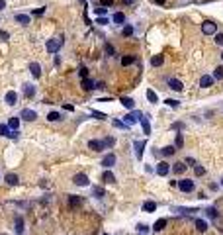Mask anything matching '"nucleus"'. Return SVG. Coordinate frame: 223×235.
I'll use <instances>...</instances> for the list:
<instances>
[{
    "label": "nucleus",
    "mask_w": 223,
    "mask_h": 235,
    "mask_svg": "<svg viewBox=\"0 0 223 235\" xmlns=\"http://www.w3.org/2000/svg\"><path fill=\"white\" fill-rule=\"evenodd\" d=\"M202 32H204L205 35H213V33L217 32V26H215L213 22H204L202 23Z\"/></svg>",
    "instance_id": "1"
},
{
    "label": "nucleus",
    "mask_w": 223,
    "mask_h": 235,
    "mask_svg": "<svg viewBox=\"0 0 223 235\" xmlns=\"http://www.w3.org/2000/svg\"><path fill=\"white\" fill-rule=\"evenodd\" d=\"M61 47V39H49L47 41V51L49 53H57Z\"/></svg>",
    "instance_id": "2"
},
{
    "label": "nucleus",
    "mask_w": 223,
    "mask_h": 235,
    "mask_svg": "<svg viewBox=\"0 0 223 235\" xmlns=\"http://www.w3.org/2000/svg\"><path fill=\"white\" fill-rule=\"evenodd\" d=\"M74 184H76V186H86V184H88V176L84 173L74 174Z\"/></svg>",
    "instance_id": "3"
},
{
    "label": "nucleus",
    "mask_w": 223,
    "mask_h": 235,
    "mask_svg": "<svg viewBox=\"0 0 223 235\" xmlns=\"http://www.w3.org/2000/svg\"><path fill=\"white\" fill-rule=\"evenodd\" d=\"M178 188H180L182 192H192V190H194V182H192V180H180V182H178Z\"/></svg>",
    "instance_id": "4"
},
{
    "label": "nucleus",
    "mask_w": 223,
    "mask_h": 235,
    "mask_svg": "<svg viewBox=\"0 0 223 235\" xmlns=\"http://www.w3.org/2000/svg\"><path fill=\"white\" fill-rule=\"evenodd\" d=\"M139 117H141V112H131L125 116V123L127 126H131V123H137L139 122Z\"/></svg>",
    "instance_id": "5"
},
{
    "label": "nucleus",
    "mask_w": 223,
    "mask_h": 235,
    "mask_svg": "<svg viewBox=\"0 0 223 235\" xmlns=\"http://www.w3.org/2000/svg\"><path fill=\"white\" fill-rule=\"evenodd\" d=\"M133 147H135V157L141 159V157H143V149H145V141H135Z\"/></svg>",
    "instance_id": "6"
},
{
    "label": "nucleus",
    "mask_w": 223,
    "mask_h": 235,
    "mask_svg": "<svg viewBox=\"0 0 223 235\" xmlns=\"http://www.w3.org/2000/svg\"><path fill=\"white\" fill-rule=\"evenodd\" d=\"M22 117L26 120V122H33V120L37 117V114L33 112V110H28V108H26V110H22Z\"/></svg>",
    "instance_id": "7"
},
{
    "label": "nucleus",
    "mask_w": 223,
    "mask_h": 235,
    "mask_svg": "<svg viewBox=\"0 0 223 235\" xmlns=\"http://www.w3.org/2000/svg\"><path fill=\"white\" fill-rule=\"evenodd\" d=\"M102 164H104V167H108V169H110V167H114V164H116V155H114V153L106 155L102 159Z\"/></svg>",
    "instance_id": "8"
},
{
    "label": "nucleus",
    "mask_w": 223,
    "mask_h": 235,
    "mask_svg": "<svg viewBox=\"0 0 223 235\" xmlns=\"http://www.w3.org/2000/svg\"><path fill=\"white\" fill-rule=\"evenodd\" d=\"M29 70H32V75L35 76V79L41 76V67H39V63H29Z\"/></svg>",
    "instance_id": "9"
},
{
    "label": "nucleus",
    "mask_w": 223,
    "mask_h": 235,
    "mask_svg": "<svg viewBox=\"0 0 223 235\" xmlns=\"http://www.w3.org/2000/svg\"><path fill=\"white\" fill-rule=\"evenodd\" d=\"M168 170H170L168 163H158V164H157V174H161V176H164Z\"/></svg>",
    "instance_id": "10"
},
{
    "label": "nucleus",
    "mask_w": 223,
    "mask_h": 235,
    "mask_svg": "<svg viewBox=\"0 0 223 235\" xmlns=\"http://www.w3.org/2000/svg\"><path fill=\"white\" fill-rule=\"evenodd\" d=\"M16 100H18V94H16L14 90H10V92L6 94V104H8V106H14Z\"/></svg>",
    "instance_id": "11"
},
{
    "label": "nucleus",
    "mask_w": 223,
    "mask_h": 235,
    "mask_svg": "<svg viewBox=\"0 0 223 235\" xmlns=\"http://www.w3.org/2000/svg\"><path fill=\"white\" fill-rule=\"evenodd\" d=\"M139 122H141V126H143V131H145V133H147V135H149V133H151V123H149V120H147V117L143 116V114H141Z\"/></svg>",
    "instance_id": "12"
},
{
    "label": "nucleus",
    "mask_w": 223,
    "mask_h": 235,
    "mask_svg": "<svg viewBox=\"0 0 223 235\" xmlns=\"http://www.w3.org/2000/svg\"><path fill=\"white\" fill-rule=\"evenodd\" d=\"M168 86H170L172 90H176V92H180V90H182V82L178 79H170V80H168Z\"/></svg>",
    "instance_id": "13"
},
{
    "label": "nucleus",
    "mask_w": 223,
    "mask_h": 235,
    "mask_svg": "<svg viewBox=\"0 0 223 235\" xmlns=\"http://www.w3.org/2000/svg\"><path fill=\"white\" fill-rule=\"evenodd\" d=\"M88 147L92 151H102L104 149V147H102V141H98V139H90L88 141Z\"/></svg>",
    "instance_id": "14"
},
{
    "label": "nucleus",
    "mask_w": 223,
    "mask_h": 235,
    "mask_svg": "<svg viewBox=\"0 0 223 235\" xmlns=\"http://www.w3.org/2000/svg\"><path fill=\"white\" fill-rule=\"evenodd\" d=\"M211 82H213V79H211L209 75H204V76L200 79V86H202V88H208V86H211Z\"/></svg>",
    "instance_id": "15"
},
{
    "label": "nucleus",
    "mask_w": 223,
    "mask_h": 235,
    "mask_svg": "<svg viewBox=\"0 0 223 235\" xmlns=\"http://www.w3.org/2000/svg\"><path fill=\"white\" fill-rule=\"evenodd\" d=\"M164 63V55H155L153 59H151V65L153 67H161Z\"/></svg>",
    "instance_id": "16"
},
{
    "label": "nucleus",
    "mask_w": 223,
    "mask_h": 235,
    "mask_svg": "<svg viewBox=\"0 0 223 235\" xmlns=\"http://www.w3.org/2000/svg\"><path fill=\"white\" fill-rule=\"evenodd\" d=\"M18 182H20V178L16 176V174H6V184H10V186H16Z\"/></svg>",
    "instance_id": "17"
},
{
    "label": "nucleus",
    "mask_w": 223,
    "mask_h": 235,
    "mask_svg": "<svg viewBox=\"0 0 223 235\" xmlns=\"http://www.w3.org/2000/svg\"><path fill=\"white\" fill-rule=\"evenodd\" d=\"M121 104H123L127 110H133V106H135L133 98H127V96H123V98H121Z\"/></svg>",
    "instance_id": "18"
},
{
    "label": "nucleus",
    "mask_w": 223,
    "mask_h": 235,
    "mask_svg": "<svg viewBox=\"0 0 223 235\" xmlns=\"http://www.w3.org/2000/svg\"><path fill=\"white\" fill-rule=\"evenodd\" d=\"M16 22L23 23V26H28V23H29V16L28 14H16Z\"/></svg>",
    "instance_id": "19"
},
{
    "label": "nucleus",
    "mask_w": 223,
    "mask_h": 235,
    "mask_svg": "<svg viewBox=\"0 0 223 235\" xmlns=\"http://www.w3.org/2000/svg\"><path fill=\"white\" fill-rule=\"evenodd\" d=\"M104 182H108V184H112V182H116V176H114V173H110V170H106L104 173Z\"/></svg>",
    "instance_id": "20"
},
{
    "label": "nucleus",
    "mask_w": 223,
    "mask_h": 235,
    "mask_svg": "<svg viewBox=\"0 0 223 235\" xmlns=\"http://www.w3.org/2000/svg\"><path fill=\"white\" fill-rule=\"evenodd\" d=\"M147 100H149V102H153V104H157L158 102L157 92H155V90H147Z\"/></svg>",
    "instance_id": "21"
},
{
    "label": "nucleus",
    "mask_w": 223,
    "mask_h": 235,
    "mask_svg": "<svg viewBox=\"0 0 223 235\" xmlns=\"http://www.w3.org/2000/svg\"><path fill=\"white\" fill-rule=\"evenodd\" d=\"M69 204L76 208V206H80V204H82V198H80V196H70L69 198Z\"/></svg>",
    "instance_id": "22"
},
{
    "label": "nucleus",
    "mask_w": 223,
    "mask_h": 235,
    "mask_svg": "<svg viewBox=\"0 0 223 235\" xmlns=\"http://www.w3.org/2000/svg\"><path fill=\"white\" fill-rule=\"evenodd\" d=\"M23 231V220H22V216H18L16 217V233H22Z\"/></svg>",
    "instance_id": "23"
},
{
    "label": "nucleus",
    "mask_w": 223,
    "mask_h": 235,
    "mask_svg": "<svg viewBox=\"0 0 223 235\" xmlns=\"http://www.w3.org/2000/svg\"><path fill=\"white\" fill-rule=\"evenodd\" d=\"M143 210L151 214V211H155V210H157V204H155V202H145V204H143Z\"/></svg>",
    "instance_id": "24"
},
{
    "label": "nucleus",
    "mask_w": 223,
    "mask_h": 235,
    "mask_svg": "<svg viewBox=\"0 0 223 235\" xmlns=\"http://www.w3.org/2000/svg\"><path fill=\"white\" fill-rule=\"evenodd\" d=\"M18 126H20L18 117H10V120H8V127H10V129H18Z\"/></svg>",
    "instance_id": "25"
},
{
    "label": "nucleus",
    "mask_w": 223,
    "mask_h": 235,
    "mask_svg": "<svg viewBox=\"0 0 223 235\" xmlns=\"http://www.w3.org/2000/svg\"><path fill=\"white\" fill-rule=\"evenodd\" d=\"M133 61H135V59H133V55H125V57H121V65H123V67H129Z\"/></svg>",
    "instance_id": "26"
},
{
    "label": "nucleus",
    "mask_w": 223,
    "mask_h": 235,
    "mask_svg": "<svg viewBox=\"0 0 223 235\" xmlns=\"http://www.w3.org/2000/svg\"><path fill=\"white\" fill-rule=\"evenodd\" d=\"M196 227H198V231H202V233H204V231L208 229V223H205L204 220H196Z\"/></svg>",
    "instance_id": "27"
},
{
    "label": "nucleus",
    "mask_w": 223,
    "mask_h": 235,
    "mask_svg": "<svg viewBox=\"0 0 223 235\" xmlns=\"http://www.w3.org/2000/svg\"><path fill=\"white\" fill-rule=\"evenodd\" d=\"M164 227H167V220H158L157 223H155V227H153V229H155V231H163Z\"/></svg>",
    "instance_id": "28"
},
{
    "label": "nucleus",
    "mask_w": 223,
    "mask_h": 235,
    "mask_svg": "<svg viewBox=\"0 0 223 235\" xmlns=\"http://www.w3.org/2000/svg\"><path fill=\"white\" fill-rule=\"evenodd\" d=\"M172 170L180 174V173H184V170H186V164H184V163H176L174 167H172Z\"/></svg>",
    "instance_id": "29"
},
{
    "label": "nucleus",
    "mask_w": 223,
    "mask_h": 235,
    "mask_svg": "<svg viewBox=\"0 0 223 235\" xmlns=\"http://www.w3.org/2000/svg\"><path fill=\"white\" fill-rule=\"evenodd\" d=\"M114 22L116 23H123L125 22V16L121 14V12H116V14H114Z\"/></svg>",
    "instance_id": "30"
},
{
    "label": "nucleus",
    "mask_w": 223,
    "mask_h": 235,
    "mask_svg": "<svg viewBox=\"0 0 223 235\" xmlns=\"http://www.w3.org/2000/svg\"><path fill=\"white\" fill-rule=\"evenodd\" d=\"M0 135H6V137L10 135V127H8V123H0Z\"/></svg>",
    "instance_id": "31"
},
{
    "label": "nucleus",
    "mask_w": 223,
    "mask_h": 235,
    "mask_svg": "<svg viewBox=\"0 0 223 235\" xmlns=\"http://www.w3.org/2000/svg\"><path fill=\"white\" fill-rule=\"evenodd\" d=\"M47 120H49V122H59V120H61V116H59V112H49Z\"/></svg>",
    "instance_id": "32"
},
{
    "label": "nucleus",
    "mask_w": 223,
    "mask_h": 235,
    "mask_svg": "<svg viewBox=\"0 0 223 235\" xmlns=\"http://www.w3.org/2000/svg\"><path fill=\"white\" fill-rule=\"evenodd\" d=\"M82 88H84V90H92V88H94L92 80H88V79H82Z\"/></svg>",
    "instance_id": "33"
},
{
    "label": "nucleus",
    "mask_w": 223,
    "mask_h": 235,
    "mask_svg": "<svg viewBox=\"0 0 223 235\" xmlns=\"http://www.w3.org/2000/svg\"><path fill=\"white\" fill-rule=\"evenodd\" d=\"M23 90H26V96H28V98H32L33 94H35V90H33L32 84H26V86H23Z\"/></svg>",
    "instance_id": "34"
},
{
    "label": "nucleus",
    "mask_w": 223,
    "mask_h": 235,
    "mask_svg": "<svg viewBox=\"0 0 223 235\" xmlns=\"http://www.w3.org/2000/svg\"><path fill=\"white\" fill-rule=\"evenodd\" d=\"M164 104H167V106H170V108H176V106H178L180 102H178V100H172V98H168V100H164Z\"/></svg>",
    "instance_id": "35"
},
{
    "label": "nucleus",
    "mask_w": 223,
    "mask_h": 235,
    "mask_svg": "<svg viewBox=\"0 0 223 235\" xmlns=\"http://www.w3.org/2000/svg\"><path fill=\"white\" fill-rule=\"evenodd\" d=\"M194 170H196V174H198V176L205 174V169H204V167H200V164H194Z\"/></svg>",
    "instance_id": "36"
},
{
    "label": "nucleus",
    "mask_w": 223,
    "mask_h": 235,
    "mask_svg": "<svg viewBox=\"0 0 223 235\" xmlns=\"http://www.w3.org/2000/svg\"><path fill=\"white\" fill-rule=\"evenodd\" d=\"M94 196H96V198H102L104 196V188L96 186V188H94Z\"/></svg>",
    "instance_id": "37"
},
{
    "label": "nucleus",
    "mask_w": 223,
    "mask_h": 235,
    "mask_svg": "<svg viewBox=\"0 0 223 235\" xmlns=\"http://www.w3.org/2000/svg\"><path fill=\"white\" fill-rule=\"evenodd\" d=\"M123 35H125V37L133 35V28H131V26H125V28H123Z\"/></svg>",
    "instance_id": "38"
},
{
    "label": "nucleus",
    "mask_w": 223,
    "mask_h": 235,
    "mask_svg": "<svg viewBox=\"0 0 223 235\" xmlns=\"http://www.w3.org/2000/svg\"><path fill=\"white\" fill-rule=\"evenodd\" d=\"M213 76H215V79H223V67H217V69H215Z\"/></svg>",
    "instance_id": "39"
},
{
    "label": "nucleus",
    "mask_w": 223,
    "mask_h": 235,
    "mask_svg": "<svg viewBox=\"0 0 223 235\" xmlns=\"http://www.w3.org/2000/svg\"><path fill=\"white\" fill-rule=\"evenodd\" d=\"M112 145H114V139H112V137H108V139L102 141V147H112Z\"/></svg>",
    "instance_id": "40"
},
{
    "label": "nucleus",
    "mask_w": 223,
    "mask_h": 235,
    "mask_svg": "<svg viewBox=\"0 0 223 235\" xmlns=\"http://www.w3.org/2000/svg\"><path fill=\"white\" fill-rule=\"evenodd\" d=\"M164 155H174V147H172V145H168V147H164Z\"/></svg>",
    "instance_id": "41"
},
{
    "label": "nucleus",
    "mask_w": 223,
    "mask_h": 235,
    "mask_svg": "<svg viewBox=\"0 0 223 235\" xmlns=\"http://www.w3.org/2000/svg\"><path fill=\"white\" fill-rule=\"evenodd\" d=\"M106 53L108 55H116V51H114V47H112L110 43H106Z\"/></svg>",
    "instance_id": "42"
},
{
    "label": "nucleus",
    "mask_w": 223,
    "mask_h": 235,
    "mask_svg": "<svg viewBox=\"0 0 223 235\" xmlns=\"http://www.w3.org/2000/svg\"><path fill=\"white\" fill-rule=\"evenodd\" d=\"M208 216H209V217H215V216H217L215 208H208Z\"/></svg>",
    "instance_id": "43"
},
{
    "label": "nucleus",
    "mask_w": 223,
    "mask_h": 235,
    "mask_svg": "<svg viewBox=\"0 0 223 235\" xmlns=\"http://www.w3.org/2000/svg\"><path fill=\"white\" fill-rule=\"evenodd\" d=\"M102 6H114V0H100Z\"/></svg>",
    "instance_id": "44"
},
{
    "label": "nucleus",
    "mask_w": 223,
    "mask_h": 235,
    "mask_svg": "<svg viewBox=\"0 0 223 235\" xmlns=\"http://www.w3.org/2000/svg\"><path fill=\"white\" fill-rule=\"evenodd\" d=\"M215 41H217L219 45H223V33H217V35H215Z\"/></svg>",
    "instance_id": "45"
},
{
    "label": "nucleus",
    "mask_w": 223,
    "mask_h": 235,
    "mask_svg": "<svg viewBox=\"0 0 223 235\" xmlns=\"http://www.w3.org/2000/svg\"><path fill=\"white\" fill-rule=\"evenodd\" d=\"M114 126H116V127H125L127 123L125 122H117V120H116V122H114Z\"/></svg>",
    "instance_id": "46"
},
{
    "label": "nucleus",
    "mask_w": 223,
    "mask_h": 235,
    "mask_svg": "<svg viewBox=\"0 0 223 235\" xmlns=\"http://www.w3.org/2000/svg\"><path fill=\"white\" fill-rule=\"evenodd\" d=\"M80 76H82V79H88V70H86V69H80Z\"/></svg>",
    "instance_id": "47"
},
{
    "label": "nucleus",
    "mask_w": 223,
    "mask_h": 235,
    "mask_svg": "<svg viewBox=\"0 0 223 235\" xmlns=\"http://www.w3.org/2000/svg\"><path fill=\"white\" fill-rule=\"evenodd\" d=\"M182 143H184V139H182V135H176V145L182 147Z\"/></svg>",
    "instance_id": "48"
},
{
    "label": "nucleus",
    "mask_w": 223,
    "mask_h": 235,
    "mask_svg": "<svg viewBox=\"0 0 223 235\" xmlns=\"http://www.w3.org/2000/svg\"><path fill=\"white\" fill-rule=\"evenodd\" d=\"M43 12H45V10H43V8H37V10H33V14H35V16H41Z\"/></svg>",
    "instance_id": "49"
},
{
    "label": "nucleus",
    "mask_w": 223,
    "mask_h": 235,
    "mask_svg": "<svg viewBox=\"0 0 223 235\" xmlns=\"http://www.w3.org/2000/svg\"><path fill=\"white\" fill-rule=\"evenodd\" d=\"M96 14H100V16H104V14H106V8H96Z\"/></svg>",
    "instance_id": "50"
},
{
    "label": "nucleus",
    "mask_w": 223,
    "mask_h": 235,
    "mask_svg": "<svg viewBox=\"0 0 223 235\" xmlns=\"http://www.w3.org/2000/svg\"><path fill=\"white\" fill-rule=\"evenodd\" d=\"M98 23H102V26H104V23H108V20H106V18H102V16H100V18H98Z\"/></svg>",
    "instance_id": "51"
},
{
    "label": "nucleus",
    "mask_w": 223,
    "mask_h": 235,
    "mask_svg": "<svg viewBox=\"0 0 223 235\" xmlns=\"http://www.w3.org/2000/svg\"><path fill=\"white\" fill-rule=\"evenodd\" d=\"M94 114V116H96V117H100V120H104V117H106V116H104V114H100V112H92Z\"/></svg>",
    "instance_id": "52"
},
{
    "label": "nucleus",
    "mask_w": 223,
    "mask_h": 235,
    "mask_svg": "<svg viewBox=\"0 0 223 235\" xmlns=\"http://www.w3.org/2000/svg\"><path fill=\"white\" fill-rule=\"evenodd\" d=\"M0 39H8V33H6V32H0Z\"/></svg>",
    "instance_id": "53"
},
{
    "label": "nucleus",
    "mask_w": 223,
    "mask_h": 235,
    "mask_svg": "<svg viewBox=\"0 0 223 235\" xmlns=\"http://www.w3.org/2000/svg\"><path fill=\"white\" fill-rule=\"evenodd\" d=\"M4 6H6V2H4V0H0V10L4 8Z\"/></svg>",
    "instance_id": "54"
},
{
    "label": "nucleus",
    "mask_w": 223,
    "mask_h": 235,
    "mask_svg": "<svg viewBox=\"0 0 223 235\" xmlns=\"http://www.w3.org/2000/svg\"><path fill=\"white\" fill-rule=\"evenodd\" d=\"M155 2H157V4H164V2H167V0H155Z\"/></svg>",
    "instance_id": "55"
},
{
    "label": "nucleus",
    "mask_w": 223,
    "mask_h": 235,
    "mask_svg": "<svg viewBox=\"0 0 223 235\" xmlns=\"http://www.w3.org/2000/svg\"><path fill=\"white\" fill-rule=\"evenodd\" d=\"M123 2H125V4H131V2H133V0H123Z\"/></svg>",
    "instance_id": "56"
},
{
    "label": "nucleus",
    "mask_w": 223,
    "mask_h": 235,
    "mask_svg": "<svg viewBox=\"0 0 223 235\" xmlns=\"http://www.w3.org/2000/svg\"><path fill=\"white\" fill-rule=\"evenodd\" d=\"M221 59H223V53H221Z\"/></svg>",
    "instance_id": "57"
},
{
    "label": "nucleus",
    "mask_w": 223,
    "mask_h": 235,
    "mask_svg": "<svg viewBox=\"0 0 223 235\" xmlns=\"http://www.w3.org/2000/svg\"><path fill=\"white\" fill-rule=\"evenodd\" d=\"M221 186H223V180H221Z\"/></svg>",
    "instance_id": "58"
}]
</instances>
